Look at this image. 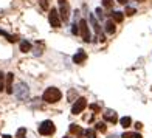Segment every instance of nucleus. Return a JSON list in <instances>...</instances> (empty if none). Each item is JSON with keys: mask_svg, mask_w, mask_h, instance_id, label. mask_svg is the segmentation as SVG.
<instances>
[{"mask_svg": "<svg viewBox=\"0 0 152 138\" xmlns=\"http://www.w3.org/2000/svg\"><path fill=\"white\" fill-rule=\"evenodd\" d=\"M86 59H87V53L84 50H78L76 54L73 56V62H75V64H82Z\"/></svg>", "mask_w": 152, "mask_h": 138, "instance_id": "obj_9", "label": "nucleus"}, {"mask_svg": "<svg viewBox=\"0 0 152 138\" xmlns=\"http://www.w3.org/2000/svg\"><path fill=\"white\" fill-rule=\"evenodd\" d=\"M42 98H44L45 102H48V104H54V102L61 101L62 93H61L59 88H56V87H48L47 90L44 92V96H42Z\"/></svg>", "mask_w": 152, "mask_h": 138, "instance_id": "obj_1", "label": "nucleus"}, {"mask_svg": "<svg viewBox=\"0 0 152 138\" xmlns=\"http://www.w3.org/2000/svg\"><path fill=\"white\" fill-rule=\"evenodd\" d=\"M86 137H87V138H96L95 130H93V129H87V130H86Z\"/></svg>", "mask_w": 152, "mask_h": 138, "instance_id": "obj_19", "label": "nucleus"}, {"mask_svg": "<svg viewBox=\"0 0 152 138\" xmlns=\"http://www.w3.org/2000/svg\"><path fill=\"white\" fill-rule=\"evenodd\" d=\"M86 107H87V99L86 98H78V99L75 101L73 107H72V113L73 115H79Z\"/></svg>", "mask_w": 152, "mask_h": 138, "instance_id": "obj_7", "label": "nucleus"}, {"mask_svg": "<svg viewBox=\"0 0 152 138\" xmlns=\"http://www.w3.org/2000/svg\"><path fill=\"white\" fill-rule=\"evenodd\" d=\"M96 12H98V16H99V17L102 16V11H101V8H98V9H96Z\"/></svg>", "mask_w": 152, "mask_h": 138, "instance_id": "obj_25", "label": "nucleus"}, {"mask_svg": "<svg viewBox=\"0 0 152 138\" xmlns=\"http://www.w3.org/2000/svg\"><path fill=\"white\" fill-rule=\"evenodd\" d=\"M64 138H70V137H64Z\"/></svg>", "mask_w": 152, "mask_h": 138, "instance_id": "obj_27", "label": "nucleus"}, {"mask_svg": "<svg viewBox=\"0 0 152 138\" xmlns=\"http://www.w3.org/2000/svg\"><path fill=\"white\" fill-rule=\"evenodd\" d=\"M101 2H102V5H104L106 8H112V5H113L112 0H101Z\"/></svg>", "mask_w": 152, "mask_h": 138, "instance_id": "obj_22", "label": "nucleus"}, {"mask_svg": "<svg viewBox=\"0 0 152 138\" xmlns=\"http://www.w3.org/2000/svg\"><path fill=\"white\" fill-rule=\"evenodd\" d=\"M104 120L106 121H109V123H116L118 121V116H116V113L115 112H107V113H104Z\"/></svg>", "mask_w": 152, "mask_h": 138, "instance_id": "obj_10", "label": "nucleus"}, {"mask_svg": "<svg viewBox=\"0 0 152 138\" xmlns=\"http://www.w3.org/2000/svg\"><path fill=\"white\" fill-rule=\"evenodd\" d=\"M120 124L124 129H127V127H130V124H132V120H130L129 116H123V118L120 120Z\"/></svg>", "mask_w": 152, "mask_h": 138, "instance_id": "obj_13", "label": "nucleus"}, {"mask_svg": "<svg viewBox=\"0 0 152 138\" xmlns=\"http://www.w3.org/2000/svg\"><path fill=\"white\" fill-rule=\"evenodd\" d=\"M2 138H11V137H10V135H3Z\"/></svg>", "mask_w": 152, "mask_h": 138, "instance_id": "obj_26", "label": "nucleus"}, {"mask_svg": "<svg viewBox=\"0 0 152 138\" xmlns=\"http://www.w3.org/2000/svg\"><path fill=\"white\" fill-rule=\"evenodd\" d=\"M48 20H50V25L53 26V28H59L61 23H62V20L59 17V12L56 8H51L50 9V14H48Z\"/></svg>", "mask_w": 152, "mask_h": 138, "instance_id": "obj_6", "label": "nucleus"}, {"mask_svg": "<svg viewBox=\"0 0 152 138\" xmlns=\"http://www.w3.org/2000/svg\"><path fill=\"white\" fill-rule=\"evenodd\" d=\"M90 22H92V25H93V28H95V31H96V34H99V25H98V22H96V19L93 17V16H90Z\"/></svg>", "mask_w": 152, "mask_h": 138, "instance_id": "obj_16", "label": "nucleus"}, {"mask_svg": "<svg viewBox=\"0 0 152 138\" xmlns=\"http://www.w3.org/2000/svg\"><path fill=\"white\" fill-rule=\"evenodd\" d=\"M12 81H14V74L12 73H8L5 76V90L8 95L12 93V90H14V87H12Z\"/></svg>", "mask_w": 152, "mask_h": 138, "instance_id": "obj_8", "label": "nucleus"}, {"mask_svg": "<svg viewBox=\"0 0 152 138\" xmlns=\"http://www.w3.org/2000/svg\"><path fill=\"white\" fill-rule=\"evenodd\" d=\"M126 16H134L135 14V8H130V6H126V12H123Z\"/></svg>", "mask_w": 152, "mask_h": 138, "instance_id": "obj_21", "label": "nucleus"}, {"mask_svg": "<svg viewBox=\"0 0 152 138\" xmlns=\"http://www.w3.org/2000/svg\"><path fill=\"white\" fill-rule=\"evenodd\" d=\"M112 19L115 20V22H123V19H124V14H123V12H120V11H113L112 12Z\"/></svg>", "mask_w": 152, "mask_h": 138, "instance_id": "obj_14", "label": "nucleus"}, {"mask_svg": "<svg viewBox=\"0 0 152 138\" xmlns=\"http://www.w3.org/2000/svg\"><path fill=\"white\" fill-rule=\"evenodd\" d=\"M3 88H5V74H3V72H0V92Z\"/></svg>", "mask_w": 152, "mask_h": 138, "instance_id": "obj_20", "label": "nucleus"}, {"mask_svg": "<svg viewBox=\"0 0 152 138\" xmlns=\"http://www.w3.org/2000/svg\"><path fill=\"white\" fill-rule=\"evenodd\" d=\"M59 5H61V11H58L59 17H61V20L67 22L68 17H70V5H68L67 0H59Z\"/></svg>", "mask_w": 152, "mask_h": 138, "instance_id": "obj_5", "label": "nucleus"}, {"mask_svg": "<svg viewBox=\"0 0 152 138\" xmlns=\"http://www.w3.org/2000/svg\"><path fill=\"white\" fill-rule=\"evenodd\" d=\"M70 132L79 135V134H82V129H81L79 126H76V124H70Z\"/></svg>", "mask_w": 152, "mask_h": 138, "instance_id": "obj_15", "label": "nucleus"}, {"mask_svg": "<svg viewBox=\"0 0 152 138\" xmlns=\"http://www.w3.org/2000/svg\"><path fill=\"white\" fill-rule=\"evenodd\" d=\"M96 130H99V132H106V130H107L106 123H96Z\"/></svg>", "mask_w": 152, "mask_h": 138, "instance_id": "obj_18", "label": "nucleus"}, {"mask_svg": "<svg viewBox=\"0 0 152 138\" xmlns=\"http://www.w3.org/2000/svg\"><path fill=\"white\" fill-rule=\"evenodd\" d=\"M123 138H143L140 134H134V132H126L123 135Z\"/></svg>", "mask_w": 152, "mask_h": 138, "instance_id": "obj_17", "label": "nucleus"}, {"mask_svg": "<svg viewBox=\"0 0 152 138\" xmlns=\"http://www.w3.org/2000/svg\"><path fill=\"white\" fill-rule=\"evenodd\" d=\"M72 33H73V34H78V33H79V30H78V23H76V22L73 23V28H72Z\"/></svg>", "mask_w": 152, "mask_h": 138, "instance_id": "obj_23", "label": "nucleus"}, {"mask_svg": "<svg viewBox=\"0 0 152 138\" xmlns=\"http://www.w3.org/2000/svg\"><path fill=\"white\" fill-rule=\"evenodd\" d=\"M30 50H31V44L28 42V40H22V42H20V51L28 53Z\"/></svg>", "mask_w": 152, "mask_h": 138, "instance_id": "obj_11", "label": "nucleus"}, {"mask_svg": "<svg viewBox=\"0 0 152 138\" xmlns=\"http://www.w3.org/2000/svg\"><path fill=\"white\" fill-rule=\"evenodd\" d=\"M12 93H16V96L19 99H26L28 98V85L25 82H19L17 87L12 90Z\"/></svg>", "mask_w": 152, "mask_h": 138, "instance_id": "obj_4", "label": "nucleus"}, {"mask_svg": "<svg viewBox=\"0 0 152 138\" xmlns=\"http://www.w3.org/2000/svg\"><path fill=\"white\" fill-rule=\"evenodd\" d=\"M44 2H45V0H44Z\"/></svg>", "mask_w": 152, "mask_h": 138, "instance_id": "obj_29", "label": "nucleus"}, {"mask_svg": "<svg viewBox=\"0 0 152 138\" xmlns=\"http://www.w3.org/2000/svg\"><path fill=\"white\" fill-rule=\"evenodd\" d=\"M78 30H79L81 36H82V40H84V42H88V40H90V30H88V23H87L86 19H81L79 20Z\"/></svg>", "mask_w": 152, "mask_h": 138, "instance_id": "obj_3", "label": "nucleus"}, {"mask_svg": "<svg viewBox=\"0 0 152 138\" xmlns=\"http://www.w3.org/2000/svg\"><path fill=\"white\" fill-rule=\"evenodd\" d=\"M137 2H138V0H137Z\"/></svg>", "mask_w": 152, "mask_h": 138, "instance_id": "obj_28", "label": "nucleus"}, {"mask_svg": "<svg viewBox=\"0 0 152 138\" xmlns=\"http://www.w3.org/2000/svg\"><path fill=\"white\" fill-rule=\"evenodd\" d=\"M54 132H56V127H54L53 121L45 120V121L40 123V126H39V134L40 135H53Z\"/></svg>", "mask_w": 152, "mask_h": 138, "instance_id": "obj_2", "label": "nucleus"}, {"mask_svg": "<svg viewBox=\"0 0 152 138\" xmlns=\"http://www.w3.org/2000/svg\"><path fill=\"white\" fill-rule=\"evenodd\" d=\"M116 2H118V3H121V5H126V2H127V0H116Z\"/></svg>", "mask_w": 152, "mask_h": 138, "instance_id": "obj_24", "label": "nucleus"}, {"mask_svg": "<svg viewBox=\"0 0 152 138\" xmlns=\"http://www.w3.org/2000/svg\"><path fill=\"white\" fill-rule=\"evenodd\" d=\"M115 30H116L115 22H113V20H107V23H106V31H107L109 34H113Z\"/></svg>", "mask_w": 152, "mask_h": 138, "instance_id": "obj_12", "label": "nucleus"}]
</instances>
